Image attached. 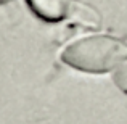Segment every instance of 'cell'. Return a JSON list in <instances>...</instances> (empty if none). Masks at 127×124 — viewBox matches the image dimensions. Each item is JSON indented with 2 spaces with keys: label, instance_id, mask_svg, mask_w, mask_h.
Segmentation results:
<instances>
[{
  "label": "cell",
  "instance_id": "cell-1",
  "mask_svg": "<svg viewBox=\"0 0 127 124\" xmlns=\"http://www.w3.org/2000/svg\"><path fill=\"white\" fill-rule=\"evenodd\" d=\"M60 58L77 71L103 74L118 69L127 60V43L108 34H92L68 43Z\"/></svg>",
  "mask_w": 127,
  "mask_h": 124
},
{
  "label": "cell",
  "instance_id": "cell-2",
  "mask_svg": "<svg viewBox=\"0 0 127 124\" xmlns=\"http://www.w3.org/2000/svg\"><path fill=\"white\" fill-rule=\"evenodd\" d=\"M29 8L43 21L58 23L71 18L77 2L76 0H28Z\"/></svg>",
  "mask_w": 127,
  "mask_h": 124
},
{
  "label": "cell",
  "instance_id": "cell-3",
  "mask_svg": "<svg viewBox=\"0 0 127 124\" xmlns=\"http://www.w3.org/2000/svg\"><path fill=\"white\" fill-rule=\"evenodd\" d=\"M113 79H114L116 85H118L119 89H121L122 92L127 95V60L122 63L121 66H119L118 69H116V71H114V74H113Z\"/></svg>",
  "mask_w": 127,
  "mask_h": 124
},
{
  "label": "cell",
  "instance_id": "cell-4",
  "mask_svg": "<svg viewBox=\"0 0 127 124\" xmlns=\"http://www.w3.org/2000/svg\"><path fill=\"white\" fill-rule=\"evenodd\" d=\"M8 2H11V0H0V5H3V3H8Z\"/></svg>",
  "mask_w": 127,
  "mask_h": 124
}]
</instances>
